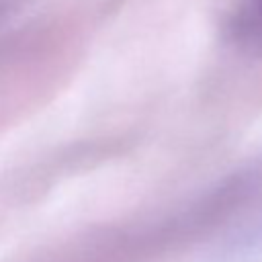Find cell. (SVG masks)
Returning a JSON list of instances; mask_svg holds the SVG:
<instances>
[{
    "label": "cell",
    "instance_id": "obj_1",
    "mask_svg": "<svg viewBox=\"0 0 262 262\" xmlns=\"http://www.w3.org/2000/svg\"><path fill=\"white\" fill-rule=\"evenodd\" d=\"M221 20L235 43L262 47V0H225Z\"/></svg>",
    "mask_w": 262,
    "mask_h": 262
}]
</instances>
